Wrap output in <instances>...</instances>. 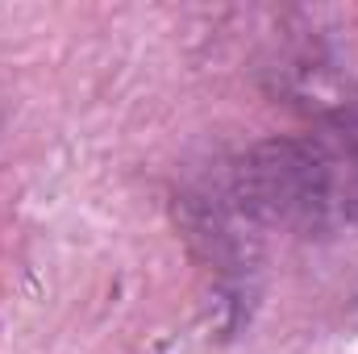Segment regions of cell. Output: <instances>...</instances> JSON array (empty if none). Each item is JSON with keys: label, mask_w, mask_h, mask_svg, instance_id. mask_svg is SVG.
<instances>
[{"label": "cell", "mask_w": 358, "mask_h": 354, "mask_svg": "<svg viewBox=\"0 0 358 354\" xmlns=\"http://www.w3.org/2000/svg\"><path fill=\"white\" fill-rule=\"evenodd\" d=\"M208 221L329 238L358 229V134L308 129L246 146L213 179Z\"/></svg>", "instance_id": "obj_1"}, {"label": "cell", "mask_w": 358, "mask_h": 354, "mask_svg": "<svg viewBox=\"0 0 358 354\" xmlns=\"http://www.w3.org/2000/svg\"><path fill=\"white\" fill-rule=\"evenodd\" d=\"M259 80L317 129L358 134V4L279 13L259 59Z\"/></svg>", "instance_id": "obj_2"}]
</instances>
